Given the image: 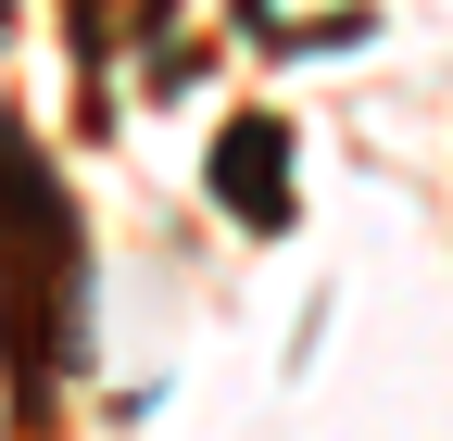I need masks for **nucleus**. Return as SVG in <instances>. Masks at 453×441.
Returning <instances> with one entry per match:
<instances>
[{
  "label": "nucleus",
  "mask_w": 453,
  "mask_h": 441,
  "mask_svg": "<svg viewBox=\"0 0 453 441\" xmlns=\"http://www.w3.org/2000/svg\"><path fill=\"white\" fill-rule=\"evenodd\" d=\"M0 353H13V391L38 416V391L88 353V240L64 177L38 164V139L0 151Z\"/></svg>",
  "instance_id": "obj_1"
},
{
  "label": "nucleus",
  "mask_w": 453,
  "mask_h": 441,
  "mask_svg": "<svg viewBox=\"0 0 453 441\" xmlns=\"http://www.w3.org/2000/svg\"><path fill=\"white\" fill-rule=\"evenodd\" d=\"M214 202L240 214L252 240L290 228V127H277V114H240V127L214 139Z\"/></svg>",
  "instance_id": "obj_2"
},
{
  "label": "nucleus",
  "mask_w": 453,
  "mask_h": 441,
  "mask_svg": "<svg viewBox=\"0 0 453 441\" xmlns=\"http://www.w3.org/2000/svg\"><path fill=\"white\" fill-rule=\"evenodd\" d=\"M64 26H76V50L101 64V0H64Z\"/></svg>",
  "instance_id": "obj_3"
}]
</instances>
